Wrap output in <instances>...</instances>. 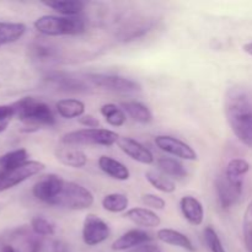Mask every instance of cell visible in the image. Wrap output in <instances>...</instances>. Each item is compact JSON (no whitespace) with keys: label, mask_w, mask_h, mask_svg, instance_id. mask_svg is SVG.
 I'll return each mask as SVG.
<instances>
[{"label":"cell","mask_w":252,"mask_h":252,"mask_svg":"<svg viewBox=\"0 0 252 252\" xmlns=\"http://www.w3.org/2000/svg\"><path fill=\"white\" fill-rule=\"evenodd\" d=\"M159 171L166 175L167 177H176V179H184L186 177L187 171L184 164L179 160L172 158H160L157 161Z\"/></svg>","instance_id":"484cf974"},{"label":"cell","mask_w":252,"mask_h":252,"mask_svg":"<svg viewBox=\"0 0 252 252\" xmlns=\"http://www.w3.org/2000/svg\"><path fill=\"white\" fill-rule=\"evenodd\" d=\"M44 79L59 90L66 93H84L88 90V86L83 80L64 71H49L46 74Z\"/></svg>","instance_id":"4fadbf2b"},{"label":"cell","mask_w":252,"mask_h":252,"mask_svg":"<svg viewBox=\"0 0 252 252\" xmlns=\"http://www.w3.org/2000/svg\"><path fill=\"white\" fill-rule=\"evenodd\" d=\"M94 201H95L94 194L83 185L65 181L53 206L70 209V211H84L90 208L94 204Z\"/></svg>","instance_id":"5b68a950"},{"label":"cell","mask_w":252,"mask_h":252,"mask_svg":"<svg viewBox=\"0 0 252 252\" xmlns=\"http://www.w3.org/2000/svg\"><path fill=\"white\" fill-rule=\"evenodd\" d=\"M44 164L36 160H29L15 169L0 171V192L12 189L26 180L41 174L44 170Z\"/></svg>","instance_id":"8992f818"},{"label":"cell","mask_w":252,"mask_h":252,"mask_svg":"<svg viewBox=\"0 0 252 252\" xmlns=\"http://www.w3.org/2000/svg\"><path fill=\"white\" fill-rule=\"evenodd\" d=\"M118 133L105 128H84L65 133L62 137V143L66 145H101L112 147L120 140Z\"/></svg>","instance_id":"277c9868"},{"label":"cell","mask_w":252,"mask_h":252,"mask_svg":"<svg viewBox=\"0 0 252 252\" xmlns=\"http://www.w3.org/2000/svg\"><path fill=\"white\" fill-rule=\"evenodd\" d=\"M249 171H250V164H249L245 159L235 158V159H231L230 161L228 162L224 174L228 177H230V179L244 180V176H245Z\"/></svg>","instance_id":"f546056e"},{"label":"cell","mask_w":252,"mask_h":252,"mask_svg":"<svg viewBox=\"0 0 252 252\" xmlns=\"http://www.w3.org/2000/svg\"><path fill=\"white\" fill-rule=\"evenodd\" d=\"M118 147L125 153L127 157L133 159L134 161L140 162L144 165H152L154 162V155L142 143L137 142L135 139L129 137H121L118 140Z\"/></svg>","instance_id":"7c38bea8"},{"label":"cell","mask_w":252,"mask_h":252,"mask_svg":"<svg viewBox=\"0 0 252 252\" xmlns=\"http://www.w3.org/2000/svg\"><path fill=\"white\" fill-rule=\"evenodd\" d=\"M41 251V241L37 239H32L30 241V252H39Z\"/></svg>","instance_id":"f35d334b"},{"label":"cell","mask_w":252,"mask_h":252,"mask_svg":"<svg viewBox=\"0 0 252 252\" xmlns=\"http://www.w3.org/2000/svg\"><path fill=\"white\" fill-rule=\"evenodd\" d=\"M142 202L148 209H157V211H162L166 207V202L164 198L154 193H145L142 196Z\"/></svg>","instance_id":"836d02e7"},{"label":"cell","mask_w":252,"mask_h":252,"mask_svg":"<svg viewBox=\"0 0 252 252\" xmlns=\"http://www.w3.org/2000/svg\"><path fill=\"white\" fill-rule=\"evenodd\" d=\"M153 240V236L148 231L142 229H132L122 236L113 241L112 250L113 251H127L142 246L144 244H149Z\"/></svg>","instance_id":"5bb4252c"},{"label":"cell","mask_w":252,"mask_h":252,"mask_svg":"<svg viewBox=\"0 0 252 252\" xmlns=\"http://www.w3.org/2000/svg\"><path fill=\"white\" fill-rule=\"evenodd\" d=\"M26 32V26L21 22L0 21V47L10 44L21 38Z\"/></svg>","instance_id":"603a6c76"},{"label":"cell","mask_w":252,"mask_h":252,"mask_svg":"<svg viewBox=\"0 0 252 252\" xmlns=\"http://www.w3.org/2000/svg\"><path fill=\"white\" fill-rule=\"evenodd\" d=\"M38 33L43 36H76L86 31L85 20L80 16L43 15L33 22Z\"/></svg>","instance_id":"3957f363"},{"label":"cell","mask_w":252,"mask_h":252,"mask_svg":"<svg viewBox=\"0 0 252 252\" xmlns=\"http://www.w3.org/2000/svg\"><path fill=\"white\" fill-rule=\"evenodd\" d=\"M111 235L108 224L95 214H88L83 224V241L88 246H97L105 243Z\"/></svg>","instance_id":"30bf717a"},{"label":"cell","mask_w":252,"mask_h":252,"mask_svg":"<svg viewBox=\"0 0 252 252\" xmlns=\"http://www.w3.org/2000/svg\"><path fill=\"white\" fill-rule=\"evenodd\" d=\"M15 116L12 105H1L0 106V133L4 132L9 126L10 120Z\"/></svg>","instance_id":"e575fe53"},{"label":"cell","mask_w":252,"mask_h":252,"mask_svg":"<svg viewBox=\"0 0 252 252\" xmlns=\"http://www.w3.org/2000/svg\"><path fill=\"white\" fill-rule=\"evenodd\" d=\"M27 159H29V152L24 148L6 153L0 157V171L15 169V167L29 161Z\"/></svg>","instance_id":"83f0119b"},{"label":"cell","mask_w":252,"mask_h":252,"mask_svg":"<svg viewBox=\"0 0 252 252\" xmlns=\"http://www.w3.org/2000/svg\"><path fill=\"white\" fill-rule=\"evenodd\" d=\"M122 110L133 121L142 123V125H147L153 121V113L149 107L138 101H125L122 102Z\"/></svg>","instance_id":"44dd1931"},{"label":"cell","mask_w":252,"mask_h":252,"mask_svg":"<svg viewBox=\"0 0 252 252\" xmlns=\"http://www.w3.org/2000/svg\"><path fill=\"white\" fill-rule=\"evenodd\" d=\"M244 51L249 54V56L252 57V42H249V43H245L243 47Z\"/></svg>","instance_id":"ab89813d"},{"label":"cell","mask_w":252,"mask_h":252,"mask_svg":"<svg viewBox=\"0 0 252 252\" xmlns=\"http://www.w3.org/2000/svg\"><path fill=\"white\" fill-rule=\"evenodd\" d=\"M53 252H69V246L66 245L64 241L56 240L53 243V248H52Z\"/></svg>","instance_id":"74e56055"},{"label":"cell","mask_w":252,"mask_h":252,"mask_svg":"<svg viewBox=\"0 0 252 252\" xmlns=\"http://www.w3.org/2000/svg\"><path fill=\"white\" fill-rule=\"evenodd\" d=\"M157 238L159 239L161 243L167 244V245L181 248L189 252H196V248H194V245L192 244L191 239L187 235H185V234H182L181 231L175 230V229H160L157 233Z\"/></svg>","instance_id":"ac0fdd59"},{"label":"cell","mask_w":252,"mask_h":252,"mask_svg":"<svg viewBox=\"0 0 252 252\" xmlns=\"http://www.w3.org/2000/svg\"><path fill=\"white\" fill-rule=\"evenodd\" d=\"M1 252H19L14 246L11 245H4L1 249Z\"/></svg>","instance_id":"60d3db41"},{"label":"cell","mask_w":252,"mask_h":252,"mask_svg":"<svg viewBox=\"0 0 252 252\" xmlns=\"http://www.w3.org/2000/svg\"><path fill=\"white\" fill-rule=\"evenodd\" d=\"M129 252H161V249L159 246L154 245V244H144L142 246H138V248L133 249Z\"/></svg>","instance_id":"8d00e7d4"},{"label":"cell","mask_w":252,"mask_h":252,"mask_svg":"<svg viewBox=\"0 0 252 252\" xmlns=\"http://www.w3.org/2000/svg\"><path fill=\"white\" fill-rule=\"evenodd\" d=\"M180 208L182 216L194 226H198L204 220V208L201 202L193 196H185L180 199Z\"/></svg>","instance_id":"9a60e30c"},{"label":"cell","mask_w":252,"mask_h":252,"mask_svg":"<svg viewBox=\"0 0 252 252\" xmlns=\"http://www.w3.org/2000/svg\"><path fill=\"white\" fill-rule=\"evenodd\" d=\"M126 218L142 228H157L161 224V219L154 211L142 207H134L126 212Z\"/></svg>","instance_id":"2e32d148"},{"label":"cell","mask_w":252,"mask_h":252,"mask_svg":"<svg viewBox=\"0 0 252 252\" xmlns=\"http://www.w3.org/2000/svg\"><path fill=\"white\" fill-rule=\"evenodd\" d=\"M29 53L32 61L38 62V63H48L58 58V51L56 47L51 43H44V42L32 43L29 48Z\"/></svg>","instance_id":"7402d4cb"},{"label":"cell","mask_w":252,"mask_h":252,"mask_svg":"<svg viewBox=\"0 0 252 252\" xmlns=\"http://www.w3.org/2000/svg\"><path fill=\"white\" fill-rule=\"evenodd\" d=\"M224 112L235 137L252 149V91L236 85L229 89L224 98Z\"/></svg>","instance_id":"6da1fadb"},{"label":"cell","mask_w":252,"mask_h":252,"mask_svg":"<svg viewBox=\"0 0 252 252\" xmlns=\"http://www.w3.org/2000/svg\"><path fill=\"white\" fill-rule=\"evenodd\" d=\"M216 189L221 208L229 209L240 199L244 189V180L230 179L223 172L217 177Z\"/></svg>","instance_id":"ba28073f"},{"label":"cell","mask_w":252,"mask_h":252,"mask_svg":"<svg viewBox=\"0 0 252 252\" xmlns=\"http://www.w3.org/2000/svg\"><path fill=\"white\" fill-rule=\"evenodd\" d=\"M97 164L101 171L105 172L111 179L117 180V181H127L130 177L129 170L125 164L113 158L107 157V155H102L98 158Z\"/></svg>","instance_id":"e0dca14e"},{"label":"cell","mask_w":252,"mask_h":252,"mask_svg":"<svg viewBox=\"0 0 252 252\" xmlns=\"http://www.w3.org/2000/svg\"><path fill=\"white\" fill-rule=\"evenodd\" d=\"M102 207L110 213H122L128 209L129 199L123 193H110L103 197Z\"/></svg>","instance_id":"f1b7e54d"},{"label":"cell","mask_w":252,"mask_h":252,"mask_svg":"<svg viewBox=\"0 0 252 252\" xmlns=\"http://www.w3.org/2000/svg\"><path fill=\"white\" fill-rule=\"evenodd\" d=\"M145 177H147L148 182H149L154 189L162 192V193H174V192L176 191V184L174 182V180L167 177L166 175H164L162 172L150 170V171H148L147 174H145Z\"/></svg>","instance_id":"d4e9b609"},{"label":"cell","mask_w":252,"mask_h":252,"mask_svg":"<svg viewBox=\"0 0 252 252\" xmlns=\"http://www.w3.org/2000/svg\"><path fill=\"white\" fill-rule=\"evenodd\" d=\"M100 112L106 122L112 127H122L127 121V115H126L125 111L115 103H105V105L101 106Z\"/></svg>","instance_id":"4316f807"},{"label":"cell","mask_w":252,"mask_h":252,"mask_svg":"<svg viewBox=\"0 0 252 252\" xmlns=\"http://www.w3.org/2000/svg\"><path fill=\"white\" fill-rule=\"evenodd\" d=\"M31 228L36 235L51 236L54 235V233H56V226H54V224L41 216H37L32 218Z\"/></svg>","instance_id":"4dcf8cb0"},{"label":"cell","mask_w":252,"mask_h":252,"mask_svg":"<svg viewBox=\"0 0 252 252\" xmlns=\"http://www.w3.org/2000/svg\"><path fill=\"white\" fill-rule=\"evenodd\" d=\"M154 142L160 150L174 155L175 158L189 160V161H194L198 159L196 150L179 138L171 137V135H158Z\"/></svg>","instance_id":"8fae6325"},{"label":"cell","mask_w":252,"mask_h":252,"mask_svg":"<svg viewBox=\"0 0 252 252\" xmlns=\"http://www.w3.org/2000/svg\"><path fill=\"white\" fill-rule=\"evenodd\" d=\"M64 182L65 181L56 174L43 175L33 185L32 193H33L34 198L38 201L53 206L54 201L63 189Z\"/></svg>","instance_id":"9c48e42d"},{"label":"cell","mask_w":252,"mask_h":252,"mask_svg":"<svg viewBox=\"0 0 252 252\" xmlns=\"http://www.w3.org/2000/svg\"><path fill=\"white\" fill-rule=\"evenodd\" d=\"M57 112L65 120L80 118L85 113V103L78 98H63L56 103Z\"/></svg>","instance_id":"ffe728a7"},{"label":"cell","mask_w":252,"mask_h":252,"mask_svg":"<svg viewBox=\"0 0 252 252\" xmlns=\"http://www.w3.org/2000/svg\"><path fill=\"white\" fill-rule=\"evenodd\" d=\"M243 235L244 243L248 252H252V199L246 207L243 219Z\"/></svg>","instance_id":"1f68e13d"},{"label":"cell","mask_w":252,"mask_h":252,"mask_svg":"<svg viewBox=\"0 0 252 252\" xmlns=\"http://www.w3.org/2000/svg\"><path fill=\"white\" fill-rule=\"evenodd\" d=\"M56 158L63 165L74 169H81L88 164V157L84 152L74 148H57L56 149Z\"/></svg>","instance_id":"d6986e66"},{"label":"cell","mask_w":252,"mask_h":252,"mask_svg":"<svg viewBox=\"0 0 252 252\" xmlns=\"http://www.w3.org/2000/svg\"><path fill=\"white\" fill-rule=\"evenodd\" d=\"M204 241H206L207 248L209 249L211 252H226L224 249L223 243H221L220 238L218 236L217 231L214 230L212 226H206L203 231Z\"/></svg>","instance_id":"d6a6232c"},{"label":"cell","mask_w":252,"mask_h":252,"mask_svg":"<svg viewBox=\"0 0 252 252\" xmlns=\"http://www.w3.org/2000/svg\"><path fill=\"white\" fill-rule=\"evenodd\" d=\"M15 117L30 127L38 128L42 126L51 127L56 123V117L49 105L36 97H22L12 103Z\"/></svg>","instance_id":"7a4b0ae2"},{"label":"cell","mask_w":252,"mask_h":252,"mask_svg":"<svg viewBox=\"0 0 252 252\" xmlns=\"http://www.w3.org/2000/svg\"><path fill=\"white\" fill-rule=\"evenodd\" d=\"M90 83L97 88L120 94H132L142 90V85L133 79L112 74H89Z\"/></svg>","instance_id":"52a82bcc"},{"label":"cell","mask_w":252,"mask_h":252,"mask_svg":"<svg viewBox=\"0 0 252 252\" xmlns=\"http://www.w3.org/2000/svg\"><path fill=\"white\" fill-rule=\"evenodd\" d=\"M43 5L61 14V16H78L85 6L83 1L79 0H54L43 2Z\"/></svg>","instance_id":"cb8c5ba5"},{"label":"cell","mask_w":252,"mask_h":252,"mask_svg":"<svg viewBox=\"0 0 252 252\" xmlns=\"http://www.w3.org/2000/svg\"><path fill=\"white\" fill-rule=\"evenodd\" d=\"M78 121L81 126L86 128H98V126H100V121L93 115H84L80 118H78Z\"/></svg>","instance_id":"d590c367"}]
</instances>
